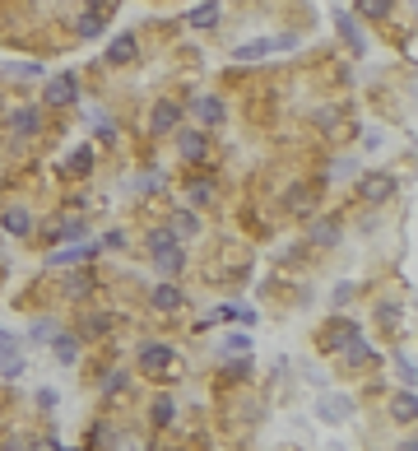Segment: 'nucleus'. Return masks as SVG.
Here are the masks:
<instances>
[{
    "label": "nucleus",
    "mask_w": 418,
    "mask_h": 451,
    "mask_svg": "<svg viewBox=\"0 0 418 451\" xmlns=\"http://www.w3.org/2000/svg\"><path fill=\"white\" fill-rule=\"evenodd\" d=\"M195 117H200V121H223V103H218V98H200V103H195Z\"/></svg>",
    "instance_id": "obj_6"
},
{
    "label": "nucleus",
    "mask_w": 418,
    "mask_h": 451,
    "mask_svg": "<svg viewBox=\"0 0 418 451\" xmlns=\"http://www.w3.org/2000/svg\"><path fill=\"white\" fill-rule=\"evenodd\" d=\"M400 419H414V395H400V409H395Z\"/></svg>",
    "instance_id": "obj_21"
},
{
    "label": "nucleus",
    "mask_w": 418,
    "mask_h": 451,
    "mask_svg": "<svg viewBox=\"0 0 418 451\" xmlns=\"http://www.w3.org/2000/svg\"><path fill=\"white\" fill-rule=\"evenodd\" d=\"M56 354H61V363H75V340H56Z\"/></svg>",
    "instance_id": "obj_19"
},
{
    "label": "nucleus",
    "mask_w": 418,
    "mask_h": 451,
    "mask_svg": "<svg viewBox=\"0 0 418 451\" xmlns=\"http://www.w3.org/2000/svg\"><path fill=\"white\" fill-rule=\"evenodd\" d=\"M363 10H367V15H376V19H381V15H386V0H363Z\"/></svg>",
    "instance_id": "obj_22"
},
{
    "label": "nucleus",
    "mask_w": 418,
    "mask_h": 451,
    "mask_svg": "<svg viewBox=\"0 0 418 451\" xmlns=\"http://www.w3.org/2000/svg\"><path fill=\"white\" fill-rule=\"evenodd\" d=\"M154 261L158 270H182V251H177L172 233H154Z\"/></svg>",
    "instance_id": "obj_2"
},
{
    "label": "nucleus",
    "mask_w": 418,
    "mask_h": 451,
    "mask_svg": "<svg viewBox=\"0 0 418 451\" xmlns=\"http://www.w3.org/2000/svg\"><path fill=\"white\" fill-rule=\"evenodd\" d=\"M154 126H158V130H172V126H177V108H172V103H163V108L154 112Z\"/></svg>",
    "instance_id": "obj_12"
},
{
    "label": "nucleus",
    "mask_w": 418,
    "mask_h": 451,
    "mask_svg": "<svg viewBox=\"0 0 418 451\" xmlns=\"http://www.w3.org/2000/svg\"><path fill=\"white\" fill-rule=\"evenodd\" d=\"M79 98V84H75V75H56L51 84H46V103L51 108H70Z\"/></svg>",
    "instance_id": "obj_1"
},
{
    "label": "nucleus",
    "mask_w": 418,
    "mask_h": 451,
    "mask_svg": "<svg viewBox=\"0 0 418 451\" xmlns=\"http://www.w3.org/2000/svg\"><path fill=\"white\" fill-rule=\"evenodd\" d=\"M177 144H182L186 158H200L204 154V135H195V130H182V135H177Z\"/></svg>",
    "instance_id": "obj_7"
},
{
    "label": "nucleus",
    "mask_w": 418,
    "mask_h": 451,
    "mask_svg": "<svg viewBox=\"0 0 418 451\" xmlns=\"http://www.w3.org/2000/svg\"><path fill=\"white\" fill-rule=\"evenodd\" d=\"M10 126H15L19 135H33V130H37V112H28V108H19V117H10Z\"/></svg>",
    "instance_id": "obj_10"
},
{
    "label": "nucleus",
    "mask_w": 418,
    "mask_h": 451,
    "mask_svg": "<svg viewBox=\"0 0 418 451\" xmlns=\"http://www.w3.org/2000/svg\"><path fill=\"white\" fill-rule=\"evenodd\" d=\"M172 419V400H158L154 405V423H168Z\"/></svg>",
    "instance_id": "obj_20"
},
{
    "label": "nucleus",
    "mask_w": 418,
    "mask_h": 451,
    "mask_svg": "<svg viewBox=\"0 0 418 451\" xmlns=\"http://www.w3.org/2000/svg\"><path fill=\"white\" fill-rule=\"evenodd\" d=\"M89 163H93V154H89V149H79V154H70V158H65V172H84Z\"/></svg>",
    "instance_id": "obj_16"
},
{
    "label": "nucleus",
    "mask_w": 418,
    "mask_h": 451,
    "mask_svg": "<svg viewBox=\"0 0 418 451\" xmlns=\"http://www.w3.org/2000/svg\"><path fill=\"white\" fill-rule=\"evenodd\" d=\"M214 19H218V5H214V0H204V5H195V10H191V24H195V28H209Z\"/></svg>",
    "instance_id": "obj_9"
},
{
    "label": "nucleus",
    "mask_w": 418,
    "mask_h": 451,
    "mask_svg": "<svg viewBox=\"0 0 418 451\" xmlns=\"http://www.w3.org/2000/svg\"><path fill=\"white\" fill-rule=\"evenodd\" d=\"M5 228H10V233H28V214H24V210H10V214H5Z\"/></svg>",
    "instance_id": "obj_13"
},
{
    "label": "nucleus",
    "mask_w": 418,
    "mask_h": 451,
    "mask_svg": "<svg viewBox=\"0 0 418 451\" xmlns=\"http://www.w3.org/2000/svg\"><path fill=\"white\" fill-rule=\"evenodd\" d=\"M130 56H135V37H116V42L107 47V61H112V65L130 61Z\"/></svg>",
    "instance_id": "obj_5"
},
{
    "label": "nucleus",
    "mask_w": 418,
    "mask_h": 451,
    "mask_svg": "<svg viewBox=\"0 0 418 451\" xmlns=\"http://www.w3.org/2000/svg\"><path fill=\"white\" fill-rule=\"evenodd\" d=\"M154 303H158V307H177V303H182V293H177L172 284H163V289L154 293Z\"/></svg>",
    "instance_id": "obj_15"
},
{
    "label": "nucleus",
    "mask_w": 418,
    "mask_h": 451,
    "mask_svg": "<svg viewBox=\"0 0 418 451\" xmlns=\"http://www.w3.org/2000/svg\"><path fill=\"white\" fill-rule=\"evenodd\" d=\"M139 363L154 373V368H163V363H168V349H163V344H144V349H139Z\"/></svg>",
    "instance_id": "obj_8"
},
{
    "label": "nucleus",
    "mask_w": 418,
    "mask_h": 451,
    "mask_svg": "<svg viewBox=\"0 0 418 451\" xmlns=\"http://www.w3.org/2000/svg\"><path fill=\"white\" fill-rule=\"evenodd\" d=\"M367 358H372V349H367L363 340H354V344H349V363H367Z\"/></svg>",
    "instance_id": "obj_18"
},
{
    "label": "nucleus",
    "mask_w": 418,
    "mask_h": 451,
    "mask_svg": "<svg viewBox=\"0 0 418 451\" xmlns=\"http://www.w3.org/2000/svg\"><path fill=\"white\" fill-rule=\"evenodd\" d=\"M24 373V358L19 354H0V377H19Z\"/></svg>",
    "instance_id": "obj_14"
},
{
    "label": "nucleus",
    "mask_w": 418,
    "mask_h": 451,
    "mask_svg": "<svg viewBox=\"0 0 418 451\" xmlns=\"http://www.w3.org/2000/svg\"><path fill=\"white\" fill-rule=\"evenodd\" d=\"M103 24H107V19L93 15V19H84V24H79V33H84V37H98V33H103Z\"/></svg>",
    "instance_id": "obj_17"
},
{
    "label": "nucleus",
    "mask_w": 418,
    "mask_h": 451,
    "mask_svg": "<svg viewBox=\"0 0 418 451\" xmlns=\"http://www.w3.org/2000/svg\"><path fill=\"white\" fill-rule=\"evenodd\" d=\"M84 256H98V242H79V247H65V251H56L51 256V265H75V261H84Z\"/></svg>",
    "instance_id": "obj_3"
},
{
    "label": "nucleus",
    "mask_w": 418,
    "mask_h": 451,
    "mask_svg": "<svg viewBox=\"0 0 418 451\" xmlns=\"http://www.w3.org/2000/svg\"><path fill=\"white\" fill-rule=\"evenodd\" d=\"M265 51H275V42H270V37H261V42H247V47H237V51H232V61H261Z\"/></svg>",
    "instance_id": "obj_4"
},
{
    "label": "nucleus",
    "mask_w": 418,
    "mask_h": 451,
    "mask_svg": "<svg viewBox=\"0 0 418 451\" xmlns=\"http://www.w3.org/2000/svg\"><path fill=\"white\" fill-rule=\"evenodd\" d=\"M335 24H340V33L349 37V42H354V51H363V37H358V24H354V19H349V15H340Z\"/></svg>",
    "instance_id": "obj_11"
}]
</instances>
